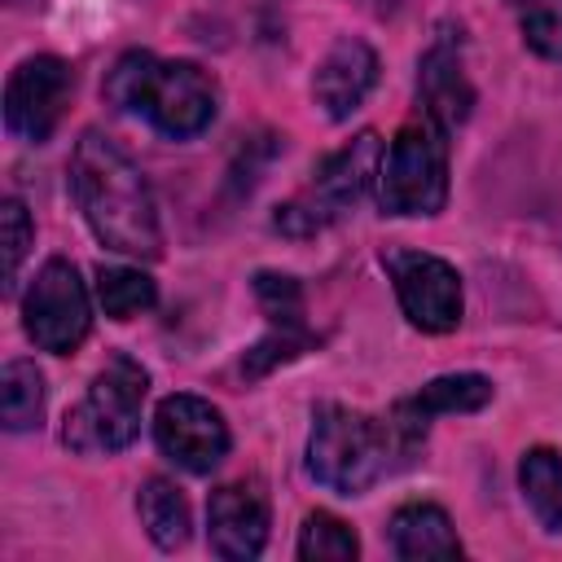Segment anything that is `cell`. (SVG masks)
Here are the masks:
<instances>
[{
    "instance_id": "1",
    "label": "cell",
    "mask_w": 562,
    "mask_h": 562,
    "mask_svg": "<svg viewBox=\"0 0 562 562\" xmlns=\"http://www.w3.org/2000/svg\"><path fill=\"white\" fill-rule=\"evenodd\" d=\"M66 171H70L75 206L83 211L92 237L105 250H119L127 259H158L162 255L154 189L119 140L88 127L75 140Z\"/></svg>"
},
{
    "instance_id": "2",
    "label": "cell",
    "mask_w": 562,
    "mask_h": 562,
    "mask_svg": "<svg viewBox=\"0 0 562 562\" xmlns=\"http://www.w3.org/2000/svg\"><path fill=\"white\" fill-rule=\"evenodd\" d=\"M105 97L127 110L140 114L154 132L171 136V140H189L202 136L215 123L220 110V92L215 79L184 57H154V53H123L114 61V70L105 75Z\"/></svg>"
},
{
    "instance_id": "3",
    "label": "cell",
    "mask_w": 562,
    "mask_h": 562,
    "mask_svg": "<svg viewBox=\"0 0 562 562\" xmlns=\"http://www.w3.org/2000/svg\"><path fill=\"white\" fill-rule=\"evenodd\" d=\"M408 457L413 452L391 417H373L347 404H316L307 435V474L321 487L338 496H360Z\"/></svg>"
},
{
    "instance_id": "4",
    "label": "cell",
    "mask_w": 562,
    "mask_h": 562,
    "mask_svg": "<svg viewBox=\"0 0 562 562\" xmlns=\"http://www.w3.org/2000/svg\"><path fill=\"white\" fill-rule=\"evenodd\" d=\"M145 395H149V373L136 356L127 351H114L97 378L88 382L83 400L66 413V426H61V443L70 452H83V457H97V452H123L136 435H140V408H145Z\"/></svg>"
},
{
    "instance_id": "5",
    "label": "cell",
    "mask_w": 562,
    "mask_h": 562,
    "mask_svg": "<svg viewBox=\"0 0 562 562\" xmlns=\"http://www.w3.org/2000/svg\"><path fill=\"white\" fill-rule=\"evenodd\" d=\"M443 202H448V127L435 123L430 114H417L382 149L378 206L382 215L417 220V215H439Z\"/></svg>"
},
{
    "instance_id": "6",
    "label": "cell",
    "mask_w": 562,
    "mask_h": 562,
    "mask_svg": "<svg viewBox=\"0 0 562 562\" xmlns=\"http://www.w3.org/2000/svg\"><path fill=\"white\" fill-rule=\"evenodd\" d=\"M378 167H382L378 132H356L342 149H334L316 167V180H312L307 193H299L285 206H277V228L294 233V237L321 233L329 220H338L342 211H351L360 202V193L378 180Z\"/></svg>"
},
{
    "instance_id": "7",
    "label": "cell",
    "mask_w": 562,
    "mask_h": 562,
    "mask_svg": "<svg viewBox=\"0 0 562 562\" xmlns=\"http://www.w3.org/2000/svg\"><path fill=\"white\" fill-rule=\"evenodd\" d=\"M22 329L40 351L70 356L83 347L92 329V303L88 285L79 281V268L61 255L44 259V268L31 277L22 294Z\"/></svg>"
},
{
    "instance_id": "8",
    "label": "cell",
    "mask_w": 562,
    "mask_h": 562,
    "mask_svg": "<svg viewBox=\"0 0 562 562\" xmlns=\"http://www.w3.org/2000/svg\"><path fill=\"white\" fill-rule=\"evenodd\" d=\"M382 268L391 272L400 312L408 316L413 329H422V334H448V329L461 325L465 294H461V272L448 259L426 255V250L391 246V250H382Z\"/></svg>"
},
{
    "instance_id": "9",
    "label": "cell",
    "mask_w": 562,
    "mask_h": 562,
    "mask_svg": "<svg viewBox=\"0 0 562 562\" xmlns=\"http://www.w3.org/2000/svg\"><path fill=\"white\" fill-rule=\"evenodd\" d=\"M154 443L171 465H180L189 474H211L228 457L233 435H228L224 413L211 400H202L193 391H176V395L158 400V408H154Z\"/></svg>"
},
{
    "instance_id": "10",
    "label": "cell",
    "mask_w": 562,
    "mask_h": 562,
    "mask_svg": "<svg viewBox=\"0 0 562 562\" xmlns=\"http://www.w3.org/2000/svg\"><path fill=\"white\" fill-rule=\"evenodd\" d=\"M70 92H75L70 61H61L53 53L26 57L4 83V127H9V136H18L26 145H44L57 132V123L70 105Z\"/></svg>"
},
{
    "instance_id": "11",
    "label": "cell",
    "mask_w": 562,
    "mask_h": 562,
    "mask_svg": "<svg viewBox=\"0 0 562 562\" xmlns=\"http://www.w3.org/2000/svg\"><path fill=\"white\" fill-rule=\"evenodd\" d=\"M255 299L263 307V321H268V334L246 351L241 360V373L246 378H263L268 369L303 356L316 334L307 325V303H303V285L290 277V272H255Z\"/></svg>"
},
{
    "instance_id": "12",
    "label": "cell",
    "mask_w": 562,
    "mask_h": 562,
    "mask_svg": "<svg viewBox=\"0 0 562 562\" xmlns=\"http://www.w3.org/2000/svg\"><path fill=\"white\" fill-rule=\"evenodd\" d=\"M268 527H272V514H268L263 483L237 479V483H224V487L211 492V501H206V540H211L215 558H224V562L259 558L263 544H268Z\"/></svg>"
},
{
    "instance_id": "13",
    "label": "cell",
    "mask_w": 562,
    "mask_h": 562,
    "mask_svg": "<svg viewBox=\"0 0 562 562\" xmlns=\"http://www.w3.org/2000/svg\"><path fill=\"white\" fill-rule=\"evenodd\" d=\"M373 83H378V53L356 35H338L312 70V101L325 110V119L342 123L351 119V110L364 105Z\"/></svg>"
},
{
    "instance_id": "14",
    "label": "cell",
    "mask_w": 562,
    "mask_h": 562,
    "mask_svg": "<svg viewBox=\"0 0 562 562\" xmlns=\"http://www.w3.org/2000/svg\"><path fill=\"white\" fill-rule=\"evenodd\" d=\"M492 395H496V386L483 373H443V378H430L417 395L400 400L386 417L395 422V430L408 443V452H417L426 443L430 417H443V413H479V408L492 404Z\"/></svg>"
},
{
    "instance_id": "15",
    "label": "cell",
    "mask_w": 562,
    "mask_h": 562,
    "mask_svg": "<svg viewBox=\"0 0 562 562\" xmlns=\"http://www.w3.org/2000/svg\"><path fill=\"white\" fill-rule=\"evenodd\" d=\"M417 101H422V114H430V119L443 123L448 132L470 119L474 88H470V79H465L461 44H457L448 31L435 35V44H430V48L422 53V61H417Z\"/></svg>"
},
{
    "instance_id": "16",
    "label": "cell",
    "mask_w": 562,
    "mask_h": 562,
    "mask_svg": "<svg viewBox=\"0 0 562 562\" xmlns=\"http://www.w3.org/2000/svg\"><path fill=\"white\" fill-rule=\"evenodd\" d=\"M386 540L391 553L404 562H422V558H461V536L448 518V509L430 505V501H408L391 514L386 522Z\"/></svg>"
},
{
    "instance_id": "17",
    "label": "cell",
    "mask_w": 562,
    "mask_h": 562,
    "mask_svg": "<svg viewBox=\"0 0 562 562\" xmlns=\"http://www.w3.org/2000/svg\"><path fill=\"white\" fill-rule=\"evenodd\" d=\"M136 514H140L149 540H154L162 553H176V549L189 540V527H193V522H189V501H184V492H180L171 479H162V474L145 479V483L136 487Z\"/></svg>"
},
{
    "instance_id": "18",
    "label": "cell",
    "mask_w": 562,
    "mask_h": 562,
    "mask_svg": "<svg viewBox=\"0 0 562 562\" xmlns=\"http://www.w3.org/2000/svg\"><path fill=\"white\" fill-rule=\"evenodd\" d=\"M518 487L527 509L544 531H562V452L558 448H527L518 461Z\"/></svg>"
},
{
    "instance_id": "19",
    "label": "cell",
    "mask_w": 562,
    "mask_h": 562,
    "mask_svg": "<svg viewBox=\"0 0 562 562\" xmlns=\"http://www.w3.org/2000/svg\"><path fill=\"white\" fill-rule=\"evenodd\" d=\"M0 417L4 430L22 435L44 422V373L35 360H9L0 373Z\"/></svg>"
},
{
    "instance_id": "20",
    "label": "cell",
    "mask_w": 562,
    "mask_h": 562,
    "mask_svg": "<svg viewBox=\"0 0 562 562\" xmlns=\"http://www.w3.org/2000/svg\"><path fill=\"white\" fill-rule=\"evenodd\" d=\"M97 303H101V312L110 321H132V316H140V312H149L158 303V285L140 268L101 263L97 268Z\"/></svg>"
},
{
    "instance_id": "21",
    "label": "cell",
    "mask_w": 562,
    "mask_h": 562,
    "mask_svg": "<svg viewBox=\"0 0 562 562\" xmlns=\"http://www.w3.org/2000/svg\"><path fill=\"white\" fill-rule=\"evenodd\" d=\"M294 549H299L303 562H351L360 553V540H356V531L338 514L316 509V514L303 518Z\"/></svg>"
},
{
    "instance_id": "22",
    "label": "cell",
    "mask_w": 562,
    "mask_h": 562,
    "mask_svg": "<svg viewBox=\"0 0 562 562\" xmlns=\"http://www.w3.org/2000/svg\"><path fill=\"white\" fill-rule=\"evenodd\" d=\"M518 26L531 53L544 61H562V0H522Z\"/></svg>"
},
{
    "instance_id": "23",
    "label": "cell",
    "mask_w": 562,
    "mask_h": 562,
    "mask_svg": "<svg viewBox=\"0 0 562 562\" xmlns=\"http://www.w3.org/2000/svg\"><path fill=\"white\" fill-rule=\"evenodd\" d=\"M0 233H4V290H13L18 272L26 263V250L35 241V224H31V215H26V206L18 198L0 202Z\"/></svg>"
},
{
    "instance_id": "24",
    "label": "cell",
    "mask_w": 562,
    "mask_h": 562,
    "mask_svg": "<svg viewBox=\"0 0 562 562\" xmlns=\"http://www.w3.org/2000/svg\"><path fill=\"white\" fill-rule=\"evenodd\" d=\"M364 4H369V9H373V13H391V9H395V4H400V0H364Z\"/></svg>"
}]
</instances>
